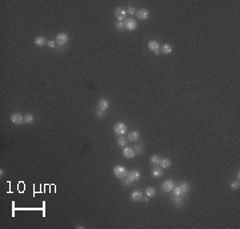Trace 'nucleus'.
<instances>
[{
    "instance_id": "nucleus-1",
    "label": "nucleus",
    "mask_w": 240,
    "mask_h": 229,
    "mask_svg": "<svg viewBox=\"0 0 240 229\" xmlns=\"http://www.w3.org/2000/svg\"><path fill=\"white\" fill-rule=\"evenodd\" d=\"M140 172L139 171H136V169H133V171H131L130 173H127V176L124 177V179H121V181H123V185H126V187H128V185H131V184H133L135 181H137V180L140 179Z\"/></svg>"
},
{
    "instance_id": "nucleus-2",
    "label": "nucleus",
    "mask_w": 240,
    "mask_h": 229,
    "mask_svg": "<svg viewBox=\"0 0 240 229\" xmlns=\"http://www.w3.org/2000/svg\"><path fill=\"white\" fill-rule=\"evenodd\" d=\"M68 40H70V36H68V33H66V32H60V33H57L56 39H55L56 45L57 47H60V48H63L64 45H67Z\"/></svg>"
},
{
    "instance_id": "nucleus-3",
    "label": "nucleus",
    "mask_w": 240,
    "mask_h": 229,
    "mask_svg": "<svg viewBox=\"0 0 240 229\" xmlns=\"http://www.w3.org/2000/svg\"><path fill=\"white\" fill-rule=\"evenodd\" d=\"M127 173H128V172H127V168H126V166H123V165H116L114 168V175L116 176L117 179H120V180L124 179V177L127 176Z\"/></svg>"
},
{
    "instance_id": "nucleus-4",
    "label": "nucleus",
    "mask_w": 240,
    "mask_h": 229,
    "mask_svg": "<svg viewBox=\"0 0 240 229\" xmlns=\"http://www.w3.org/2000/svg\"><path fill=\"white\" fill-rule=\"evenodd\" d=\"M10 120L13 123V124H16V125H22L23 123H24V116L19 112H15L10 116Z\"/></svg>"
},
{
    "instance_id": "nucleus-5",
    "label": "nucleus",
    "mask_w": 240,
    "mask_h": 229,
    "mask_svg": "<svg viewBox=\"0 0 240 229\" xmlns=\"http://www.w3.org/2000/svg\"><path fill=\"white\" fill-rule=\"evenodd\" d=\"M114 131L117 136H123L124 133L127 132V125L124 123H116L114 125Z\"/></svg>"
},
{
    "instance_id": "nucleus-6",
    "label": "nucleus",
    "mask_w": 240,
    "mask_h": 229,
    "mask_svg": "<svg viewBox=\"0 0 240 229\" xmlns=\"http://www.w3.org/2000/svg\"><path fill=\"white\" fill-rule=\"evenodd\" d=\"M136 27H137V23L135 19H126L124 20V28L127 31H135Z\"/></svg>"
},
{
    "instance_id": "nucleus-7",
    "label": "nucleus",
    "mask_w": 240,
    "mask_h": 229,
    "mask_svg": "<svg viewBox=\"0 0 240 229\" xmlns=\"http://www.w3.org/2000/svg\"><path fill=\"white\" fill-rule=\"evenodd\" d=\"M115 16H116L117 22H124L127 19V11L124 8H120L119 7V8L115 10Z\"/></svg>"
},
{
    "instance_id": "nucleus-8",
    "label": "nucleus",
    "mask_w": 240,
    "mask_h": 229,
    "mask_svg": "<svg viewBox=\"0 0 240 229\" xmlns=\"http://www.w3.org/2000/svg\"><path fill=\"white\" fill-rule=\"evenodd\" d=\"M136 17L140 20H147L149 17V11L147 8H142V10L136 11Z\"/></svg>"
},
{
    "instance_id": "nucleus-9",
    "label": "nucleus",
    "mask_w": 240,
    "mask_h": 229,
    "mask_svg": "<svg viewBox=\"0 0 240 229\" xmlns=\"http://www.w3.org/2000/svg\"><path fill=\"white\" fill-rule=\"evenodd\" d=\"M148 48H149L151 52H153V54H159V52H160V44H159L156 40H149L148 41Z\"/></svg>"
},
{
    "instance_id": "nucleus-10",
    "label": "nucleus",
    "mask_w": 240,
    "mask_h": 229,
    "mask_svg": "<svg viewBox=\"0 0 240 229\" xmlns=\"http://www.w3.org/2000/svg\"><path fill=\"white\" fill-rule=\"evenodd\" d=\"M175 184L172 180H165L163 184H161V188H163V191L165 192V193H170V192H172V189H174Z\"/></svg>"
},
{
    "instance_id": "nucleus-11",
    "label": "nucleus",
    "mask_w": 240,
    "mask_h": 229,
    "mask_svg": "<svg viewBox=\"0 0 240 229\" xmlns=\"http://www.w3.org/2000/svg\"><path fill=\"white\" fill-rule=\"evenodd\" d=\"M123 156L126 159H132L135 157V151H133V147H124L123 148Z\"/></svg>"
},
{
    "instance_id": "nucleus-12",
    "label": "nucleus",
    "mask_w": 240,
    "mask_h": 229,
    "mask_svg": "<svg viewBox=\"0 0 240 229\" xmlns=\"http://www.w3.org/2000/svg\"><path fill=\"white\" fill-rule=\"evenodd\" d=\"M108 108H110V101L107 100V99H100L99 100V103H98V109H100V111H107Z\"/></svg>"
},
{
    "instance_id": "nucleus-13",
    "label": "nucleus",
    "mask_w": 240,
    "mask_h": 229,
    "mask_svg": "<svg viewBox=\"0 0 240 229\" xmlns=\"http://www.w3.org/2000/svg\"><path fill=\"white\" fill-rule=\"evenodd\" d=\"M131 200L135 201V203H137V201H142L143 200V193L140 191H133L132 193H131Z\"/></svg>"
},
{
    "instance_id": "nucleus-14",
    "label": "nucleus",
    "mask_w": 240,
    "mask_h": 229,
    "mask_svg": "<svg viewBox=\"0 0 240 229\" xmlns=\"http://www.w3.org/2000/svg\"><path fill=\"white\" fill-rule=\"evenodd\" d=\"M47 41L48 40H45L44 36H36V38L33 39V43H35V45H38V47H43V45H45Z\"/></svg>"
},
{
    "instance_id": "nucleus-15",
    "label": "nucleus",
    "mask_w": 240,
    "mask_h": 229,
    "mask_svg": "<svg viewBox=\"0 0 240 229\" xmlns=\"http://www.w3.org/2000/svg\"><path fill=\"white\" fill-rule=\"evenodd\" d=\"M171 164H172V161L170 160V159H160V163H159V166H160L161 169H167V168H170Z\"/></svg>"
},
{
    "instance_id": "nucleus-16",
    "label": "nucleus",
    "mask_w": 240,
    "mask_h": 229,
    "mask_svg": "<svg viewBox=\"0 0 240 229\" xmlns=\"http://www.w3.org/2000/svg\"><path fill=\"white\" fill-rule=\"evenodd\" d=\"M140 137V133L137 131H132L128 133V141H137Z\"/></svg>"
},
{
    "instance_id": "nucleus-17",
    "label": "nucleus",
    "mask_w": 240,
    "mask_h": 229,
    "mask_svg": "<svg viewBox=\"0 0 240 229\" xmlns=\"http://www.w3.org/2000/svg\"><path fill=\"white\" fill-rule=\"evenodd\" d=\"M160 52L163 55H170L172 52V47H171L170 44H163L160 47Z\"/></svg>"
},
{
    "instance_id": "nucleus-18",
    "label": "nucleus",
    "mask_w": 240,
    "mask_h": 229,
    "mask_svg": "<svg viewBox=\"0 0 240 229\" xmlns=\"http://www.w3.org/2000/svg\"><path fill=\"white\" fill-rule=\"evenodd\" d=\"M172 193H174V197H177V196L183 197L184 196V192H183V189L180 188V185H175L174 189H172Z\"/></svg>"
},
{
    "instance_id": "nucleus-19",
    "label": "nucleus",
    "mask_w": 240,
    "mask_h": 229,
    "mask_svg": "<svg viewBox=\"0 0 240 229\" xmlns=\"http://www.w3.org/2000/svg\"><path fill=\"white\" fill-rule=\"evenodd\" d=\"M151 175L153 176V177H161V176H163V169H161L160 166H156V168L152 169Z\"/></svg>"
},
{
    "instance_id": "nucleus-20",
    "label": "nucleus",
    "mask_w": 240,
    "mask_h": 229,
    "mask_svg": "<svg viewBox=\"0 0 240 229\" xmlns=\"http://www.w3.org/2000/svg\"><path fill=\"white\" fill-rule=\"evenodd\" d=\"M155 195H156L155 188H152V187H148V188H145V197L151 198V197H153Z\"/></svg>"
},
{
    "instance_id": "nucleus-21",
    "label": "nucleus",
    "mask_w": 240,
    "mask_h": 229,
    "mask_svg": "<svg viewBox=\"0 0 240 229\" xmlns=\"http://www.w3.org/2000/svg\"><path fill=\"white\" fill-rule=\"evenodd\" d=\"M172 200H174V205H175V207H181V205L184 204V201H183V198H181V196L174 197Z\"/></svg>"
},
{
    "instance_id": "nucleus-22",
    "label": "nucleus",
    "mask_w": 240,
    "mask_h": 229,
    "mask_svg": "<svg viewBox=\"0 0 240 229\" xmlns=\"http://www.w3.org/2000/svg\"><path fill=\"white\" fill-rule=\"evenodd\" d=\"M33 120H35V116H33L32 113H27V115H24V123L31 124V123H33Z\"/></svg>"
},
{
    "instance_id": "nucleus-23",
    "label": "nucleus",
    "mask_w": 240,
    "mask_h": 229,
    "mask_svg": "<svg viewBox=\"0 0 240 229\" xmlns=\"http://www.w3.org/2000/svg\"><path fill=\"white\" fill-rule=\"evenodd\" d=\"M179 185H180V188L183 189L184 195H186V193H188V191H190V184H188V182H187V181H183V182H180Z\"/></svg>"
},
{
    "instance_id": "nucleus-24",
    "label": "nucleus",
    "mask_w": 240,
    "mask_h": 229,
    "mask_svg": "<svg viewBox=\"0 0 240 229\" xmlns=\"http://www.w3.org/2000/svg\"><path fill=\"white\" fill-rule=\"evenodd\" d=\"M133 151H135V155H142L143 152H144V148H143V145L137 144L133 147Z\"/></svg>"
},
{
    "instance_id": "nucleus-25",
    "label": "nucleus",
    "mask_w": 240,
    "mask_h": 229,
    "mask_svg": "<svg viewBox=\"0 0 240 229\" xmlns=\"http://www.w3.org/2000/svg\"><path fill=\"white\" fill-rule=\"evenodd\" d=\"M239 188H240V181H239V179H236L235 181H232V184H231V189H232V191H237Z\"/></svg>"
},
{
    "instance_id": "nucleus-26",
    "label": "nucleus",
    "mask_w": 240,
    "mask_h": 229,
    "mask_svg": "<svg viewBox=\"0 0 240 229\" xmlns=\"http://www.w3.org/2000/svg\"><path fill=\"white\" fill-rule=\"evenodd\" d=\"M117 145H119V147H126L127 145V139L123 137V136H120V137L117 139Z\"/></svg>"
},
{
    "instance_id": "nucleus-27",
    "label": "nucleus",
    "mask_w": 240,
    "mask_h": 229,
    "mask_svg": "<svg viewBox=\"0 0 240 229\" xmlns=\"http://www.w3.org/2000/svg\"><path fill=\"white\" fill-rule=\"evenodd\" d=\"M151 163L153 164V165L159 166V163H160V157H159L158 155H153V156L151 157Z\"/></svg>"
},
{
    "instance_id": "nucleus-28",
    "label": "nucleus",
    "mask_w": 240,
    "mask_h": 229,
    "mask_svg": "<svg viewBox=\"0 0 240 229\" xmlns=\"http://www.w3.org/2000/svg\"><path fill=\"white\" fill-rule=\"evenodd\" d=\"M104 115H105L104 111L96 109V117H98V119H103V117H104Z\"/></svg>"
},
{
    "instance_id": "nucleus-29",
    "label": "nucleus",
    "mask_w": 240,
    "mask_h": 229,
    "mask_svg": "<svg viewBox=\"0 0 240 229\" xmlns=\"http://www.w3.org/2000/svg\"><path fill=\"white\" fill-rule=\"evenodd\" d=\"M127 13H128V15H131V16H132V15H136L135 8H133L132 6H130V7H128V8H127Z\"/></svg>"
},
{
    "instance_id": "nucleus-30",
    "label": "nucleus",
    "mask_w": 240,
    "mask_h": 229,
    "mask_svg": "<svg viewBox=\"0 0 240 229\" xmlns=\"http://www.w3.org/2000/svg\"><path fill=\"white\" fill-rule=\"evenodd\" d=\"M116 29H117V31H121V29H124V22H117V23H116Z\"/></svg>"
},
{
    "instance_id": "nucleus-31",
    "label": "nucleus",
    "mask_w": 240,
    "mask_h": 229,
    "mask_svg": "<svg viewBox=\"0 0 240 229\" xmlns=\"http://www.w3.org/2000/svg\"><path fill=\"white\" fill-rule=\"evenodd\" d=\"M47 45L50 48H55V47H56V41H55V40H48L47 41Z\"/></svg>"
},
{
    "instance_id": "nucleus-32",
    "label": "nucleus",
    "mask_w": 240,
    "mask_h": 229,
    "mask_svg": "<svg viewBox=\"0 0 240 229\" xmlns=\"http://www.w3.org/2000/svg\"><path fill=\"white\" fill-rule=\"evenodd\" d=\"M4 173H6V172H4V169H0V176H1V177L4 176Z\"/></svg>"
},
{
    "instance_id": "nucleus-33",
    "label": "nucleus",
    "mask_w": 240,
    "mask_h": 229,
    "mask_svg": "<svg viewBox=\"0 0 240 229\" xmlns=\"http://www.w3.org/2000/svg\"><path fill=\"white\" fill-rule=\"evenodd\" d=\"M76 228H77V229H83L84 226H83V225H76Z\"/></svg>"
}]
</instances>
